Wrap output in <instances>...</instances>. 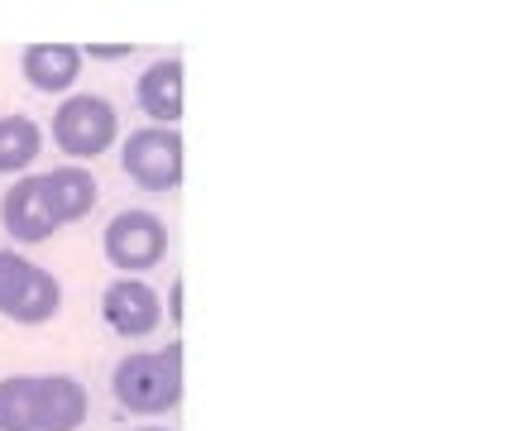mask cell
Listing matches in <instances>:
<instances>
[{
    "instance_id": "6da1fadb",
    "label": "cell",
    "mask_w": 512,
    "mask_h": 431,
    "mask_svg": "<svg viewBox=\"0 0 512 431\" xmlns=\"http://www.w3.org/2000/svg\"><path fill=\"white\" fill-rule=\"evenodd\" d=\"M115 403L134 417H158L182 403V345L168 350H144V355H125L111 374Z\"/></svg>"
},
{
    "instance_id": "7a4b0ae2",
    "label": "cell",
    "mask_w": 512,
    "mask_h": 431,
    "mask_svg": "<svg viewBox=\"0 0 512 431\" xmlns=\"http://www.w3.org/2000/svg\"><path fill=\"white\" fill-rule=\"evenodd\" d=\"M120 135V115L106 96L96 91H77L53 111V144L67 159H101Z\"/></svg>"
},
{
    "instance_id": "3957f363",
    "label": "cell",
    "mask_w": 512,
    "mask_h": 431,
    "mask_svg": "<svg viewBox=\"0 0 512 431\" xmlns=\"http://www.w3.org/2000/svg\"><path fill=\"white\" fill-rule=\"evenodd\" d=\"M120 168L144 192H178L182 187V135L178 130H158V125L134 130L125 139V149H120Z\"/></svg>"
},
{
    "instance_id": "277c9868",
    "label": "cell",
    "mask_w": 512,
    "mask_h": 431,
    "mask_svg": "<svg viewBox=\"0 0 512 431\" xmlns=\"http://www.w3.org/2000/svg\"><path fill=\"white\" fill-rule=\"evenodd\" d=\"M101 250L120 273H149L168 254V226L158 221L154 211H139V206L120 211V216H111V226L101 235Z\"/></svg>"
},
{
    "instance_id": "5b68a950",
    "label": "cell",
    "mask_w": 512,
    "mask_h": 431,
    "mask_svg": "<svg viewBox=\"0 0 512 431\" xmlns=\"http://www.w3.org/2000/svg\"><path fill=\"white\" fill-rule=\"evenodd\" d=\"M101 317L111 326L115 336H125V341H144V336H154L158 321H163V302L149 283H139V278H115L106 283V293H101Z\"/></svg>"
},
{
    "instance_id": "8992f818",
    "label": "cell",
    "mask_w": 512,
    "mask_h": 431,
    "mask_svg": "<svg viewBox=\"0 0 512 431\" xmlns=\"http://www.w3.org/2000/svg\"><path fill=\"white\" fill-rule=\"evenodd\" d=\"M0 226H5L10 240H20V245H44V240H53L58 221L48 216L44 187H39L34 173H24V178H15L5 187V197H0Z\"/></svg>"
},
{
    "instance_id": "52a82bcc",
    "label": "cell",
    "mask_w": 512,
    "mask_h": 431,
    "mask_svg": "<svg viewBox=\"0 0 512 431\" xmlns=\"http://www.w3.org/2000/svg\"><path fill=\"white\" fill-rule=\"evenodd\" d=\"M87 388L72 374H39L34 393V431H82L87 422Z\"/></svg>"
},
{
    "instance_id": "ba28073f",
    "label": "cell",
    "mask_w": 512,
    "mask_h": 431,
    "mask_svg": "<svg viewBox=\"0 0 512 431\" xmlns=\"http://www.w3.org/2000/svg\"><path fill=\"white\" fill-rule=\"evenodd\" d=\"M139 111L154 120L158 130H178L182 120V58H158L139 72V87H134Z\"/></svg>"
},
{
    "instance_id": "9c48e42d",
    "label": "cell",
    "mask_w": 512,
    "mask_h": 431,
    "mask_svg": "<svg viewBox=\"0 0 512 431\" xmlns=\"http://www.w3.org/2000/svg\"><path fill=\"white\" fill-rule=\"evenodd\" d=\"M39 187H44L48 216H53L58 226H72V221L91 216V206L101 197L96 178H91L82 163H63V168H53V173H39Z\"/></svg>"
},
{
    "instance_id": "30bf717a",
    "label": "cell",
    "mask_w": 512,
    "mask_h": 431,
    "mask_svg": "<svg viewBox=\"0 0 512 431\" xmlns=\"http://www.w3.org/2000/svg\"><path fill=\"white\" fill-rule=\"evenodd\" d=\"M20 72H24V82H29L34 91H44V96H63V91L77 82V72H82V48H72V44H34V48H24Z\"/></svg>"
},
{
    "instance_id": "8fae6325",
    "label": "cell",
    "mask_w": 512,
    "mask_h": 431,
    "mask_svg": "<svg viewBox=\"0 0 512 431\" xmlns=\"http://www.w3.org/2000/svg\"><path fill=\"white\" fill-rule=\"evenodd\" d=\"M44 154V130L29 115H0V178H24Z\"/></svg>"
},
{
    "instance_id": "7c38bea8",
    "label": "cell",
    "mask_w": 512,
    "mask_h": 431,
    "mask_svg": "<svg viewBox=\"0 0 512 431\" xmlns=\"http://www.w3.org/2000/svg\"><path fill=\"white\" fill-rule=\"evenodd\" d=\"M34 393H39V374L0 379V431H34Z\"/></svg>"
},
{
    "instance_id": "4fadbf2b",
    "label": "cell",
    "mask_w": 512,
    "mask_h": 431,
    "mask_svg": "<svg viewBox=\"0 0 512 431\" xmlns=\"http://www.w3.org/2000/svg\"><path fill=\"white\" fill-rule=\"evenodd\" d=\"M34 259H24V254L15 250H0V317H10L15 307H20L24 288L34 283Z\"/></svg>"
},
{
    "instance_id": "5bb4252c",
    "label": "cell",
    "mask_w": 512,
    "mask_h": 431,
    "mask_svg": "<svg viewBox=\"0 0 512 431\" xmlns=\"http://www.w3.org/2000/svg\"><path fill=\"white\" fill-rule=\"evenodd\" d=\"M91 58H101V63H111V58H125V53H134V48H125V44H96V48H87Z\"/></svg>"
},
{
    "instance_id": "9a60e30c",
    "label": "cell",
    "mask_w": 512,
    "mask_h": 431,
    "mask_svg": "<svg viewBox=\"0 0 512 431\" xmlns=\"http://www.w3.org/2000/svg\"><path fill=\"white\" fill-rule=\"evenodd\" d=\"M168 321H182V283H173L168 293Z\"/></svg>"
},
{
    "instance_id": "2e32d148",
    "label": "cell",
    "mask_w": 512,
    "mask_h": 431,
    "mask_svg": "<svg viewBox=\"0 0 512 431\" xmlns=\"http://www.w3.org/2000/svg\"><path fill=\"white\" fill-rule=\"evenodd\" d=\"M139 431H163V427H139Z\"/></svg>"
}]
</instances>
